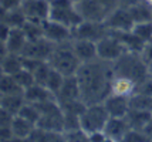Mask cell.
<instances>
[{
    "label": "cell",
    "instance_id": "obj_40",
    "mask_svg": "<svg viewBox=\"0 0 152 142\" xmlns=\"http://www.w3.org/2000/svg\"><path fill=\"white\" fill-rule=\"evenodd\" d=\"M24 0H0V10H10L21 7Z\"/></svg>",
    "mask_w": 152,
    "mask_h": 142
},
{
    "label": "cell",
    "instance_id": "obj_41",
    "mask_svg": "<svg viewBox=\"0 0 152 142\" xmlns=\"http://www.w3.org/2000/svg\"><path fill=\"white\" fill-rule=\"evenodd\" d=\"M101 3V6L104 7V10L107 12V14H110L113 10H115L117 7H119L118 0H98Z\"/></svg>",
    "mask_w": 152,
    "mask_h": 142
},
{
    "label": "cell",
    "instance_id": "obj_10",
    "mask_svg": "<svg viewBox=\"0 0 152 142\" xmlns=\"http://www.w3.org/2000/svg\"><path fill=\"white\" fill-rule=\"evenodd\" d=\"M54 47H56L54 43L47 40L46 37H43V39H39V40L27 41L21 55L37 58V60H41V61H48L51 54H53Z\"/></svg>",
    "mask_w": 152,
    "mask_h": 142
},
{
    "label": "cell",
    "instance_id": "obj_29",
    "mask_svg": "<svg viewBox=\"0 0 152 142\" xmlns=\"http://www.w3.org/2000/svg\"><path fill=\"white\" fill-rule=\"evenodd\" d=\"M64 80H66V75L61 74L60 71H57V70H54V68H51V71H50V74H48V78H47L46 81V85L51 92H53L54 95H57V92L60 91V88L63 87V82H64Z\"/></svg>",
    "mask_w": 152,
    "mask_h": 142
},
{
    "label": "cell",
    "instance_id": "obj_42",
    "mask_svg": "<svg viewBox=\"0 0 152 142\" xmlns=\"http://www.w3.org/2000/svg\"><path fill=\"white\" fill-rule=\"evenodd\" d=\"M88 141L90 142H107L108 138H107V134L104 131H95V132H91L88 135Z\"/></svg>",
    "mask_w": 152,
    "mask_h": 142
},
{
    "label": "cell",
    "instance_id": "obj_2",
    "mask_svg": "<svg viewBox=\"0 0 152 142\" xmlns=\"http://www.w3.org/2000/svg\"><path fill=\"white\" fill-rule=\"evenodd\" d=\"M113 67L114 75H121V77L129 78L137 84L139 81H142V80H145L149 75L148 64L142 58V55L137 54V53L126 51L122 57H119L117 61H114Z\"/></svg>",
    "mask_w": 152,
    "mask_h": 142
},
{
    "label": "cell",
    "instance_id": "obj_1",
    "mask_svg": "<svg viewBox=\"0 0 152 142\" xmlns=\"http://www.w3.org/2000/svg\"><path fill=\"white\" fill-rule=\"evenodd\" d=\"M75 77L80 84L81 100L87 105L104 102V100L113 91L114 67L110 61L97 58L83 63Z\"/></svg>",
    "mask_w": 152,
    "mask_h": 142
},
{
    "label": "cell",
    "instance_id": "obj_8",
    "mask_svg": "<svg viewBox=\"0 0 152 142\" xmlns=\"http://www.w3.org/2000/svg\"><path fill=\"white\" fill-rule=\"evenodd\" d=\"M104 23H105V26L108 27L110 31H129V30H132L134 24H135L128 7L122 6L113 10L107 16Z\"/></svg>",
    "mask_w": 152,
    "mask_h": 142
},
{
    "label": "cell",
    "instance_id": "obj_26",
    "mask_svg": "<svg viewBox=\"0 0 152 142\" xmlns=\"http://www.w3.org/2000/svg\"><path fill=\"white\" fill-rule=\"evenodd\" d=\"M128 10H129V13H131L135 23L152 20V7L146 1H144V0H141V1L135 3L132 6H129Z\"/></svg>",
    "mask_w": 152,
    "mask_h": 142
},
{
    "label": "cell",
    "instance_id": "obj_43",
    "mask_svg": "<svg viewBox=\"0 0 152 142\" xmlns=\"http://www.w3.org/2000/svg\"><path fill=\"white\" fill-rule=\"evenodd\" d=\"M141 55H142V58L145 60V63L148 64V66L152 64V41H148V43L145 44V47H144V50H142Z\"/></svg>",
    "mask_w": 152,
    "mask_h": 142
},
{
    "label": "cell",
    "instance_id": "obj_16",
    "mask_svg": "<svg viewBox=\"0 0 152 142\" xmlns=\"http://www.w3.org/2000/svg\"><path fill=\"white\" fill-rule=\"evenodd\" d=\"M73 48L78 60L83 63H88L98 58V51H97V43L91 40H84V39H73Z\"/></svg>",
    "mask_w": 152,
    "mask_h": 142
},
{
    "label": "cell",
    "instance_id": "obj_35",
    "mask_svg": "<svg viewBox=\"0 0 152 142\" xmlns=\"http://www.w3.org/2000/svg\"><path fill=\"white\" fill-rule=\"evenodd\" d=\"M64 141L67 142H84L88 141V134L83 128L70 129L64 132Z\"/></svg>",
    "mask_w": 152,
    "mask_h": 142
},
{
    "label": "cell",
    "instance_id": "obj_31",
    "mask_svg": "<svg viewBox=\"0 0 152 142\" xmlns=\"http://www.w3.org/2000/svg\"><path fill=\"white\" fill-rule=\"evenodd\" d=\"M17 115L26 118V119H28L30 122L36 124V125H37L40 121V109L36 104H33V102H27V101L24 102V105L21 107L20 112Z\"/></svg>",
    "mask_w": 152,
    "mask_h": 142
},
{
    "label": "cell",
    "instance_id": "obj_27",
    "mask_svg": "<svg viewBox=\"0 0 152 142\" xmlns=\"http://www.w3.org/2000/svg\"><path fill=\"white\" fill-rule=\"evenodd\" d=\"M137 87V82L125 78V77H121V75H114L113 80V91L114 94H121V95H126V97H131L135 91Z\"/></svg>",
    "mask_w": 152,
    "mask_h": 142
},
{
    "label": "cell",
    "instance_id": "obj_3",
    "mask_svg": "<svg viewBox=\"0 0 152 142\" xmlns=\"http://www.w3.org/2000/svg\"><path fill=\"white\" fill-rule=\"evenodd\" d=\"M71 41L56 44L53 54H51L50 60H48L50 66L54 70L60 71L61 74H64L66 77L75 75L80 66H81V61L78 60V57H77L75 51H74Z\"/></svg>",
    "mask_w": 152,
    "mask_h": 142
},
{
    "label": "cell",
    "instance_id": "obj_45",
    "mask_svg": "<svg viewBox=\"0 0 152 142\" xmlns=\"http://www.w3.org/2000/svg\"><path fill=\"white\" fill-rule=\"evenodd\" d=\"M138 1H141V0H118L119 6L122 7H129L132 4H135V3H138Z\"/></svg>",
    "mask_w": 152,
    "mask_h": 142
},
{
    "label": "cell",
    "instance_id": "obj_12",
    "mask_svg": "<svg viewBox=\"0 0 152 142\" xmlns=\"http://www.w3.org/2000/svg\"><path fill=\"white\" fill-rule=\"evenodd\" d=\"M77 9H78L83 20L105 21L107 16H108L98 0H83V1H78L77 3Z\"/></svg>",
    "mask_w": 152,
    "mask_h": 142
},
{
    "label": "cell",
    "instance_id": "obj_21",
    "mask_svg": "<svg viewBox=\"0 0 152 142\" xmlns=\"http://www.w3.org/2000/svg\"><path fill=\"white\" fill-rule=\"evenodd\" d=\"M23 68V57L21 54H16V53H1L0 57V70L1 74H10L14 75L19 73Z\"/></svg>",
    "mask_w": 152,
    "mask_h": 142
},
{
    "label": "cell",
    "instance_id": "obj_19",
    "mask_svg": "<svg viewBox=\"0 0 152 142\" xmlns=\"http://www.w3.org/2000/svg\"><path fill=\"white\" fill-rule=\"evenodd\" d=\"M24 100L27 102H33V104H39V102L50 101V100H56V95L43 84L34 82L33 85L24 90Z\"/></svg>",
    "mask_w": 152,
    "mask_h": 142
},
{
    "label": "cell",
    "instance_id": "obj_23",
    "mask_svg": "<svg viewBox=\"0 0 152 142\" xmlns=\"http://www.w3.org/2000/svg\"><path fill=\"white\" fill-rule=\"evenodd\" d=\"M126 121L131 128L135 129H144L145 125L152 119V111H144V109H135L129 108L126 114Z\"/></svg>",
    "mask_w": 152,
    "mask_h": 142
},
{
    "label": "cell",
    "instance_id": "obj_47",
    "mask_svg": "<svg viewBox=\"0 0 152 142\" xmlns=\"http://www.w3.org/2000/svg\"><path fill=\"white\" fill-rule=\"evenodd\" d=\"M74 1H75V3H78V1H83V0H74Z\"/></svg>",
    "mask_w": 152,
    "mask_h": 142
},
{
    "label": "cell",
    "instance_id": "obj_14",
    "mask_svg": "<svg viewBox=\"0 0 152 142\" xmlns=\"http://www.w3.org/2000/svg\"><path fill=\"white\" fill-rule=\"evenodd\" d=\"M129 128L131 127H129L125 117H110V119L105 124L104 132L107 134L108 141L119 142L124 141V136H125L126 131Z\"/></svg>",
    "mask_w": 152,
    "mask_h": 142
},
{
    "label": "cell",
    "instance_id": "obj_5",
    "mask_svg": "<svg viewBox=\"0 0 152 142\" xmlns=\"http://www.w3.org/2000/svg\"><path fill=\"white\" fill-rule=\"evenodd\" d=\"M108 119H110V114L104 102H97L86 107L83 114L80 115V125L90 135L91 132L95 131H104Z\"/></svg>",
    "mask_w": 152,
    "mask_h": 142
},
{
    "label": "cell",
    "instance_id": "obj_36",
    "mask_svg": "<svg viewBox=\"0 0 152 142\" xmlns=\"http://www.w3.org/2000/svg\"><path fill=\"white\" fill-rule=\"evenodd\" d=\"M149 141L146 134L142 129H135V128H129L126 131L125 136H124V142H146Z\"/></svg>",
    "mask_w": 152,
    "mask_h": 142
},
{
    "label": "cell",
    "instance_id": "obj_39",
    "mask_svg": "<svg viewBox=\"0 0 152 142\" xmlns=\"http://www.w3.org/2000/svg\"><path fill=\"white\" fill-rule=\"evenodd\" d=\"M21 57H23V68H26L31 73L43 63L41 60H37V58H31V57H26V55H21Z\"/></svg>",
    "mask_w": 152,
    "mask_h": 142
},
{
    "label": "cell",
    "instance_id": "obj_32",
    "mask_svg": "<svg viewBox=\"0 0 152 142\" xmlns=\"http://www.w3.org/2000/svg\"><path fill=\"white\" fill-rule=\"evenodd\" d=\"M132 31L138 36L141 40L145 43L152 41V20L142 21V23H135L132 27Z\"/></svg>",
    "mask_w": 152,
    "mask_h": 142
},
{
    "label": "cell",
    "instance_id": "obj_20",
    "mask_svg": "<svg viewBox=\"0 0 152 142\" xmlns=\"http://www.w3.org/2000/svg\"><path fill=\"white\" fill-rule=\"evenodd\" d=\"M37 125L30 122L28 119L20 117V115H14L13 121H12V129L14 134V141H28L30 135L33 134L34 128Z\"/></svg>",
    "mask_w": 152,
    "mask_h": 142
},
{
    "label": "cell",
    "instance_id": "obj_6",
    "mask_svg": "<svg viewBox=\"0 0 152 142\" xmlns=\"http://www.w3.org/2000/svg\"><path fill=\"white\" fill-rule=\"evenodd\" d=\"M97 51H98V58L104 61L114 63L119 57L126 53L125 46L118 40V37H115L114 34L108 33L104 36L101 40L97 41Z\"/></svg>",
    "mask_w": 152,
    "mask_h": 142
},
{
    "label": "cell",
    "instance_id": "obj_37",
    "mask_svg": "<svg viewBox=\"0 0 152 142\" xmlns=\"http://www.w3.org/2000/svg\"><path fill=\"white\" fill-rule=\"evenodd\" d=\"M144 94V95H149L152 97V78L148 75L145 80H142V81H139L137 84V87H135V91H134V94Z\"/></svg>",
    "mask_w": 152,
    "mask_h": 142
},
{
    "label": "cell",
    "instance_id": "obj_28",
    "mask_svg": "<svg viewBox=\"0 0 152 142\" xmlns=\"http://www.w3.org/2000/svg\"><path fill=\"white\" fill-rule=\"evenodd\" d=\"M23 30H24V34L28 41L39 40V39L44 37V23L27 20L26 24L23 26Z\"/></svg>",
    "mask_w": 152,
    "mask_h": 142
},
{
    "label": "cell",
    "instance_id": "obj_46",
    "mask_svg": "<svg viewBox=\"0 0 152 142\" xmlns=\"http://www.w3.org/2000/svg\"><path fill=\"white\" fill-rule=\"evenodd\" d=\"M148 71H149V77L152 78V64H149V66H148Z\"/></svg>",
    "mask_w": 152,
    "mask_h": 142
},
{
    "label": "cell",
    "instance_id": "obj_18",
    "mask_svg": "<svg viewBox=\"0 0 152 142\" xmlns=\"http://www.w3.org/2000/svg\"><path fill=\"white\" fill-rule=\"evenodd\" d=\"M110 33L114 34L115 37H118V40L125 46L126 51H129V53L141 54L146 44L145 41L141 40L132 30H129V31H110Z\"/></svg>",
    "mask_w": 152,
    "mask_h": 142
},
{
    "label": "cell",
    "instance_id": "obj_7",
    "mask_svg": "<svg viewBox=\"0 0 152 142\" xmlns=\"http://www.w3.org/2000/svg\"><path fill=\"white\" fill-rule=\"evenodd\" d=\"M110 33L108 27L104 21H88L83 20L77 27L73 28V37L74 39H84V40L97 41L101 40L104 36Z\"/></svg>",
    "mask_w": 152,
    "mask_h": 142
},
{
    "label": "cell",
    "instance_id": "obj_38",
    "mask_svg": "<svg viewBox=\"0 0 152 142\" xmlns=\"http://www.w3.org/2000/svg\"><path fill=\"white\" fill-rule=\"evenodd\" d=\"M0 141H14V134L13 129H12V125H0Z\"/></svg>",
    "mask_w": 152,
    "mask_h": 142
},
{
    "label": "cell",
    "instance_id": "obj_4",
    "mask_svg": "<svg viewBox=\"0 0 152 142\" xmlns=\"http://www.w3.org/2000/svg\"><path fill=\"white\" fill-rule=\"evenodd\" d=\"M50 20L61 23L73 30L83 21L74 0H50Z\"/></svg>",
    "mask_w": 152,
    "mask_h": 142
},
{
    "label": "cell",
    "instance_id": "obj_22",
    "mask_svg": "<svg viewBox=\"0 0 152 142\" xmlns=\"http://www.w3.org/2000/svg\"><path fill=\"white\" fill-rule=\"evenodd\" d=\"M27 17L23 9L17 7V9H10V10H0V23L7 24L12 28H23L26 24Z\"/></svg>",
    "mask_w": 152,
    "mask_h": 142
},
{
    "label": "cell",
    "instance_id": "obj_13",
    "mask_svg": "<svg viewBox=\"0 0 152 142\" xmlns=\"http://www.w3.org/2000/svg\"><path fill=\"white\" fill-rule=\"evenodd\" d=\"M56 100L58 104H66V102L77 101L81 100V91H80V84L75 75H68L63 82V87L56 95Z\"/></svg>",
    "mask_w": 152,
    "mask_h": 142
},
{
    "label": "cell",
    "instance_id": "obj_25",
    "mask_svg": "<svg viewBox=\"0 0 152 142\" xmlns=\"http://www.w3.org/2000/svg\"><path fill=\"white\" fill-rule=\"evenodd\" d=\"M14 94H24V88L17 82L14 75L1 74V77H0V95Z\"/></svg>",
    "mask_w": 152,
    "mask_h": 142
},
{
    "label": "cell",
    "instance_id": "obj_44",
    "mask_svg": "<svg viewBox=\"0 0 152 142\" xmlns=\"http://www.w3.org/2000/svg\"><path fill=\"white\" fill-rule=\"evenodd\" d=\"M142 131H144V132L146 134V136H148V139H149V141H152V119H151L149 122H148V124H146V125H145V128L142 129Z\"/></svg>",
    "mask_w": 152,
    "mask_h": 142
},
{
    "label": "cell",
    "instance_id": "obj_34",
    "mask_svg": "<svg viewBox=\"0 0 152 142\" xmlns=\"http://www.w3.org/2000/svg\"><path fill=\"white\" fill-rule=\"evenodd\" d=\"M14 78L17 80V82H19L24 90L28 88L30 85H33L34 82H36L33 73H31V71H28V70H26V68H21L19 73H16V74H14Z\"/></svg>",
    "mask_w": 152,
    "mask_h": 142
},
{
    "label": "cell",
    "instance_id": "obj_30",
    "mask_svg": "<svg viewBox=\"0 0 152 142\" xmlns=\"http://www.w3.org/2000/svg\"><path fill=\"white\" fill-rule=\"evenodd\" d=\"M131 108L144 109V111H152V97L144 94H132L129 97Z\"/></svg>",
    "mask_w": 152,
    "mask_h": 142
},
{
    "label": "cell",
    "instance_id": "obj_33",
    "mask_svg": "<svg viewBox=\"0 0 152 142\" xmlns=\"http://www.w3.org/2000/svg\"><path fill=\"white\" fill-rule=\"evenodd\" d=\"M51 66H50V63L48 61H43L41 64H40L39 67L36 68L33 71V75H34V80L36 82H39V84H46L47 78H48V74H50V71H51Z\"/></svg>",
    "mask_w": 152,
    "mask_h": 142
},
{
    "label": "cell",
    "instance_id": "obj_9",
    "mask_svg": "<svg viewBox=\"0 0 152 142\" xmlns=\"http://www.w3.org/2000/svg\"><path fill=\"white\" fill-rule=\"evenodd\" d=\"M21 9L30 21L44 23L50 19V0H24Z\"/></svg>",
    "mask_w": 152,
    "mask_h": 142
},
{
    "label": "cell",
    "instance_id": "obj_17",
    "mask_svg": "<svg viewBox=\"0 0 152 142\" xmlns=\"http://www.w3.org/2000/svg\"><path fill=\"white\" fill-rule=\"evenodd\" d=\"M27 37L24 34L23 28H12V31L9 34L4 43H1V53H16V54H21L23 50L27 44Z\"/></svg>",
    "mask_w": 152,
    "mask_h": 142
},
{
    "label": "cell",
    "instance_id": "obj_24",
    "mask_svg": "<svg viewBox=\"0 0 152 142\" xmlns=\"http://www.w3.org/2000/svg\"><path fill=\"white\" fill-rule=\"evenodd\" d=\"M24 94H14V95H0V109H4L13 115L20 112L21 107L24 105Z\"/></svg>",
    "mask_w": 152,
    "mask_h": 142
},
{
    "label": "cell",
    "instance_id": "obj_15",
    "mask_svg": "<svg viewBox=\"0 0 152 142\" xmlns=\"http://www.w3.org/2000/svg\"><path fill=\"white\" fill-rule=\"evenodd\" d=\"M104 105H105L110 117H126L128 111L131 108L129 97L121 94H114V92H111L104 100Z\"/></svg>",
    "mask_w": 152,
    "mask_h": 142
},
{
    "label": "cell",
    "instance_id": "obj_11",
    "mask_svg": "<svg viewBox=\"0 0 152 142\" xmlns=\"http://www.w3.org/2000/svg\"><path fill=\"white\" fill-rule=\"evenodd\" d=\"M44 37L54 44L67 43V41H71L74 39L71 28L61 24V23L50 20V19L44 21Z\"/></svg>",
    "mask_w": 152,
    "mask_h": 142
}]
</instances>
